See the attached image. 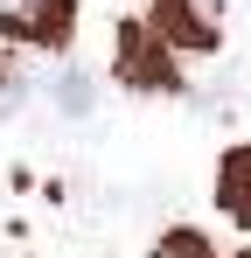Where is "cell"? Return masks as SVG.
I'll return each instance as SVG.
<instances>
[{
  "instance_id": "6",
  "label": "cell",
  "mask_w": 251,
  "mask_h": 258,
  "mask_svg": "<svg viewBox=\"0 0 251 258\" xmlns=\"http://www.w3.org/2000/svg\"><path fill=\"white\" fill-rule=\"evenodd\" d=\"M161 258H209V244L196 237V230H167V244H161Z\"/></svg>"
},
{
  "instance_id": "3",
  "label": "cell",
  "mask_w": 251,
  "mask_h": 258,
  "mask_svg": "<svg viewBox=\"0 0 251 258\" xmlns=\"http://www.w3.org/2000/svg\"><path fill=\"white\" fill-rule=\"evenodd\" d=\"M0 28L21 35V42L63 49V42H70V0H21L14 14H0Z\"/></svg>"
},
{
  "instance_id": "7",
  "label": "cell",
  "mask_w": 251,
  "mask_h": 258,
  "mask_svg": "<svg viewBox=\"0 0 251 258\" xmlns=\"http://www.w3.org/2000/svg\"><path fill=\"white\" fill-rule=\"evenodd\" d=\"M244 258H251V251H244Z\"/></svg>"
},
{
  "instance_id": "2",
  "label": "cell",
  "mask_w": 251,
  "mask_h": 258,
  "mask_svg": "<svg viewBox=\"0 0 251 258\" xmlns=\"http://www.w3.org/2000/svg\"><path fill=\"white\" fill-rule=\"evenodd\" d=\"M154 28L174 49H209L216 42V0H161L154 7Z\"/></svg>"
},
{
  "instance_id": "4",
  "label": "cell",
  "mask_w": 251,
  "mask_h": 258,
  "mask_svg": "<svg viewBox=\"0 0 251 258\" xmlns=\"http://www.w3.org/2000/svg\"><path fill=\"white\" fill-rule=\"evenodd\" d=\"M216 203L230 223H251V147H230L216 168Z\"/></svg>"
},
{
  "instance_id": "1",
  "label": "cell",
  "mask_w": 251,
  "mask_h": 258,
  "mask_svg": "<svg viewBox=\"0 0 251 258\" xmlns=\"http://www.w3.org/2000/svg\"><path fill=\"white\" fill-rule=\"evenodd\" d=\"M119 70L133 77V84H147V91H167V84H174V56H167V42H161L154 21H126V35H119Z\"/></svg>"
},
{
  "instance_id": "5",
  "label": "cell",
  "mask_w": 251,
  "mask_h": 258,
  "mask_svg": "<svg viewBox=\"0 0 251 258\" xmlns=\"http://www.w3.org/2000/svg\"><path fill=\"white\" fill-rule=\"evenodd\" d=\"M56 105H63L70 119H84V112L98 105V84H91L84 70H63V77H56Z\"/></svg>"
}]
</instances>
